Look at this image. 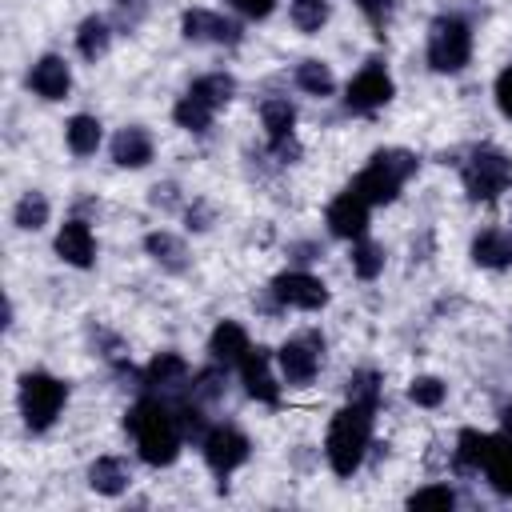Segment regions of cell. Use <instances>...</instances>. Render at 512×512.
I'll use <instances>...</instances> for the list:
<instances>
[{
    "instance_id": "18",
    "label": "cell",
    "mask_w": 512,
    "mask_h": 512,
    "mask_svg": "<svg viewBox=\"0 0 512 512\" xmlns=\"http://www.w3.org/2000/svg\"><path fill=\"white\" fill-rule=\"evenodd\" d=\"M468 256L476 268H488V272L512 268V232L508 228H480L468 244Z\"/></svg>"
},
{
    "instance_id": "24",
    "label": "cell",
    "mask_w": 512,
    "mask_h": 512,
    "mask_svg": "<svg viewBox=\"0 0 512 512\" xmlns=\"http://www.w3.org/2000/svg\"><path fill=\"white\" fill-rule=\"evenodd\" d=\"M144 252H148L164 272H184V268H188V248H184V240H180L176 232H168V228H152V232L144 236Z\"/></svg>"
},
{
    "instance_id": "17",
    "label": "cell",
    "mask_w": 512,
    "mask_h": 512,
    "mask_svg": "<svg viewBox=\"0 0 512 512\" xmlns=\"http://www.w3.org/2000/svg\"><path fill=\"white\" fill-rule=\"evenodd\" d=\"M140 380H144V388L148 392H160V396H172L176 388H188V380H192V368H188V360L180 356V352H156L148 364H144V372H140Z\"/></svg>"
},
{
    "instance_id": "26",
    "label": "cell",
    "mask_w": 512,
    "mask_h": 512,
    "mask_svg": "<svg viewBox=\"0 0 512 512\" xmlns=\"http://www.w3.org/2000/svg\"><path fill=\"white\" fill-rule=\"evenodd\" d=\"M488 444H492L488 432H480V428H464V432L456 436V448H452V464H456V472H464V476L484 472Z\"/></svg>"
},
{
    "instance_id": "31",
    "label": "cell",
    "mask_w": 512,
    "mask_h": 512,
    "mask_svg": "<svg viewBox=\"0 0 512 512\" xmlns=\"http://www.w3.org/2000/svg\"><path fill=\"white\" fill-rule=\"evenodd\" d=\"M332 16V0H288V20L296 32L316 36Z\"/></svg>"
},
{
    "instance_id": "20",
    "label": "cell",
    "mask_w": 512,
    "mask_h": 512,
    "mask_svg": "<svg viewBox=\"0 0 512 512\" xmlns=\"http://www.w3.org/2000/svg\"><path fill=\"white\" fill-rule=\"evenodd\" d=\"M100 144H104V124H100V116L76 112V116L64 120V148H68L72 156H80V160H84V156H96Z\"/></svg>"
},
{
    "instance_id": "40",
    "label": "cell",
    "mask_w": 512,
    "mask_h": 512,
    "mask_svg": "<svg viewBox=\"0 0 512 512\" xmlns=\"http://www.w3.org/2000/svg\"><path fill=\"white\" fill-rule=\"evenodd\" d=\"M500 424H504V436H512V408H504V416H500Z\"/></svg>"
},
{
    "instance_id": "19",
    "label": "cell",
    "mask_w": 512,
    "mask_h": 512,
    "mask_svg": "<svg viewBox=\"0 0 512 512\" xmlns=\"http://www.w3.org/2000/svg\"><path fill=\"white\" fill-rule=\"evenodd\" d=\"M248 348H252V336H248V328L240 320H220L212 328V336H208V356L216 364H228V368H236L248 356Z\"/></svg>"
},
{
    "instance_id": "2",
    "label": "cell",
    "mask_w": 512,
    "mask_h": 512,
    "mask_svg": "<svg viewBox=\"0 0 512 512\" xmlns=\"http://www.w3.org/2000/svg\"><path fill=\"white\" fill-rule=\"evenodd\" d=\"M372 420H376V408L372 404H356L348 400L332 420H328V432H324V460L336 476H352L368 448H372Z\"/></svg>"
},
{
    "instance_id": "35",
    "label": "cell",
    "mask_w": 512,
    "mask_h": 512,
    "mask_svg": "<svg viewBox=\"0 0 512 512\" xmlns=\"http://www.w3.org/2000/svg\"><path fill=\"white\" fill-rule=\"evenodd\" d=\"M452 504H456V492L448 484H428L408 496V508H452Z\"/></svg>"
},
{
    "instance_id": "1",
    "label": "cell",
    "mask_w": 512,
    "mask_h": 512,
    "mask_svg": "<svg viewBox=\"0 0 512 512\" xmlns=\"http://www.w3.org/2000/svg\"><path fill=\"white\" fill-rule=\"evenodd\" d=\"M124 428L132 432V444H136V456L152 468H168L176 456H180V444H184V424H180V412L168 396L160 392H144L128 416H124Z\"/></svg>"
},
{
    "instance_id": "15",
    "label": "cell",
    "mask_w": 512,
    "mask_h": 512,
    "mask_svg": "<svg viewBox=\"0 0 512 512\" xmlns=\"http://www.w3.org/2000/svg\"><path fill=\"white\" fill-rule=\"evenodd\" d=\"M108 156H112L116 168L140 172V168L152 164V156H156V140H152V132H148L144 124H124V128L112 132V140H108Z\"/></svg>"
},
{
    "instance_id": "32",
    "label": "cell",
    "mask_w": 512,
    "mask_h": 512,
    "mask_svg": "<svg viewBox=\"0 0 512 512\" xmlns=\"http://www.w3.org/2000/svg\"><path fill=\"white\" fill-rule=\"evenodd\" d=\"M348 264H352V272H356L360 280H376V276L384 272V264H388V256H384V248H380L376 240H368V236H360V240H352V252H348Z\"/></svg>"
},
{
    "instance_id": "13",
    "label": "cell",
    "mask_w": 512,
    "mask_h": 512,
    "mask_svg": "<svg viewBox=\"0 0 512 512\" xmlns=\"http://www.w3.org/2000/svg\"><path fill=\"white\" fill-rule=\"evenodd\" d=\"M180 32L192 44H224V48L240 44V24L224 12H212V8H188L180 16Z\"/></svg>"
},
{
    "instance_id": "30",
    "label": "cell",
    "mask_w": 512,
    "mask_h": 512,
    "mask_svg": "<svg viewBox=\"0 0 512 512\" xmlns=\"http://www.w3.org/2000/svg\"><path fill=\"white\" fill-rule=\"evenodd\" d=\"M188 92L200 96L204 104H212V108L220 112L224 104H232V96H236V80H232L228 72H204V76H196V80L188 84Z\"/></svg>"
},
{
    "instance_id": "27",
    "label": "cell",
    "mask_w": 512,
    "mask_h": 512,
    "mask_svg": "<svg viewBox=\"0 0 512 512\" xmlns=\"http://www.w3.org/2000/svg\"><path fill=\"white\" fill-rule=\"evenodd\" d=\"M292 80H296V88H300L304 96H312V100H328V96L336 92V72H332V64H324V60H316V56L300 60L296 72H292Z\"/></svg>"
},
{
    "instance_id": "37",
    "label": "cell",
    "mask_w": 512,
    "mask_h": 512,
    "mask_svg": "<svg viewBox=\"0 0 512 512\" xmlns=\"http://www.w3.org/2000/svg\"><path fill=\"white\" fill-rule=\"evenodd\" d=\"M492 96H496L500 116H504V120H512V64H508V68H500V76H496V84H492Z\"/></svg>"
},
{
    "instance_id": "16",
    "label": "cell",
    "mask_w": 512,
    "mask_h": 512,
    "mask_svg": "<svg viewBox=\"0 0 512 512\" xmlns=\"http://www.w3.org/2000/svg\"><path fill=\"white\" fill-rule=\"evenodd\" d=\"M272 364H276V356H268V348H248V356L236 364L244 392L260 404H280V384H276Z\"/></svg>"
},
{
    "instance_id": "28",
    "label": "cell",
    "mask_w": 512,
    "mask_h": 512,
    "mask_svg": "<svg viewBox=\"0 0 512 512\" xmlns=\"http://www.w3.org/2000/svg\"><path fill=\"white\" fill-rule=\"evenodd\" d=\"M484 476H488V484L500 492V496H508L512 500V436H492V444H488V460H484Z\"/></svg>"
},
{
    "instance_id": "7",
    "label": "cell",
    "mask_w": 512,
    "mask_h": 512,
    "mask_svg": "<svg viewBox=\"0 0 512 512\" xmlns=\"http://www.w3.org/2000/svg\"><path fill=\"white\" fill-rule=\"evenodd\" d=\"M392 96H396V84H392V72H388L380 60L360 64V68L352 72V80L344 84V108L356 112V116L380 112Z\"/></svg>"
},
{
    "instance_id": "9",
    "label": "cell",
    "mask_w": 512,
    "mask_h": 512,
    "mask_svg": "<svg viewBox=\"0 0 512 512\" xmlns=\"http://www.w3.org/2000/svg\"><path fill=\"white\" fill-rule=\"evenodd\" d=\"M320 348H324V340H316L312 332L284 340V344L272 352L280 380H284L288 388H308V384L316 380V372H320Z\"/></svg>"
},
{
    "instance_id": "22",
    "label": "cell",
    "mask_w": 512,
    "mask_h": 512,
    "mask_svg": "<svg viewBox=\"0 0 512 512\" xmlns=\"http://www.w3.org/2000/svg\"><path fill=\"white\" fill-rule=\"evenodd\" d=\"M128 484H132L128 460H120V456H96V460L88 464V488H92V492H100V496H120Z\"/></svg>"
},
{
    "instance_id": "34",
    "label": "cell",
    "mask_w": 512,
    "mask_h": 512,
    "mask_svg": "<svg viewBox=\"0 0 512 512\" xmlns=\"http://www.w3.org/2000/svg\"><path fill=\"white\" fill-rule=\"evenodd\" d=\"M380 392H384V384H380V372H372V368H356V372L348 376V400L380 408Z\"/></svg>"
},
{
    "instance_id": "23",
    "label": "cell",
    "mask_w": 512,
    "mask_h": 512,
    "mask_svg": "<svg viewBox=\"0 0 512 512\" xmlns=\"http://www.w3.org/2000/svg\"><path fill=\"white\" fill-rule=\"evenodd\" d=\"M260 128L268 136V144H280V140H292L296 136V104L288 96H268L260 104Z\"/></svg>"
},
{
    "instance_id": "39",
    "label": "cell",
    "mask_w": 512,
    "mask_h": 512,
    "mask_svg": "<svg viewBox=\"0 0 512 512\" xmlns=\"http://www.w3.org/2000/svg\"><path fill=\"white\" fill-rule=\"evenodd\" d=\"M208 220H212V216H208V208H204V204H192V208H188V228L204 232V228H208Z\"/></svg>"
},
{
    "instance_id": "11",
    "label": "cell",
    "mask_w": 512,
    "mask_h": 512,
    "mask_svg": "<svg viewBox=\"0 0 512 512\" xmlns=\"http://www.w3.org/2000/svg\"><path fill=\"white\" fill-rule=\"evenodd\" d=\"M368 220H372V204L360 196V192H352V188H344V192H336L332 200H328V208H324V224H328V232L336 236V240H360V236H368Z\"/></svg>"
},
{
    "instance_id": "5",
    "label": "cell",
    "mask_w": 512,
    "mask_h": 512,
    "mask_svg": "<svg viewBox=\"0 0 512 512\" xmlns=\"http://www.w3.org/2000/svg\"><path fill=\"white\" fill-rule=\"evenodd\" d=\"M424 60L432 72L440 76H456L468 68L472 60V24L456 12H444L428 24V40H424Z\"/></svg>"
},
{
    "instance_id": "10",
    "label": "cell",
    "mask_w": 512,
    "mask_h": 512,
    "mask_svg": "<svg viewBox=\"0 0 512 512\" xmlns=\"http://www.w3.org/2000/svg\"><path fill=\"white\" fill-rule=\"evenodd\" d=\"M248 452H252V444H248V436H244L236 424H212V428L200 436V456H204V464H208L216 476L236 472V468L248 460Z\"/></svg>"
},
{
    "instance_id": "8",
    "label": "cell",
    "mask_w": 512,
    "mask_h": 512,
    "mask_svg": "<svg viewBox=\"0 0 512 512\" xmlns=\"http://www.w3.org/2000/svg\"><path fill=\"white\" fill-rule=\"evenodd\" d=\"M268 292H272V300H276L280 308H296V312H320V308L332 300L328 284H324L320 276L304 272V268L280 272V276L268 284Z\"/></svg>"
},
{
    "instance_id": "38",
    "label": "cell",
    "mask_w": 512,
    "mask_h": 512,
    "mask_svg": "<svg viewBox=\"0 0 512 512\" xmlns=\"http://www.w3.org/2000/svg\"><path fill=\"white\" fill-rule=\"evenodd\" d=\"M240 16H248V20H264V16H272V8H276V0H228Z\"/></svg>"
},
{
    "instance_id": "29",
    "label": "cell",
    "mask_w": 512,
    "mask_h": 512,
    "mask_svg": "<svg viewBox=\"0 0 512 512\" xmlns=\"http://www.w3.org/2000/svg\"><path fill=\"white\" fill-rule=\"evenodd\" d=\"M172 120H176V128H184V132L200 136V132H208V128H212V120H216V108H212V104H204L200 96L184 92V96L172 104Z\"/></svg>"
},
{
    "instance_id": "36",
    "label": "cell",
    "mask_w": 512,
    "mask_h": 512,
    "mask_svg": "<svg viewBox=\"0 0 512 512\" xmlns=\"http://www.w3.org/2000/svg\"><path fill=\"white\" fill-rule=\"evenodd\" d=\"M352 4H356V12H360L372 28H384V24L392 20V8H396L392 0H352Z\"/></svg>"
},
{
    "instance_id": "21",
    "label": "cell",
    "mask_w": 512,
    "mask_h": 512,
    "mask_svg": "<svg viewBox=\"0 0 512 512\" xmlns=\"http://www.w3.org/2000/svg\"><path fill=\"white\" fill-rule=\"evenodd\" d=\"M72 44H76V56L80 60H88V64H96V60H104L108 56V48H112V24L104 20V16H84L80 24H76V36H72Z\"/></svg>"
},
{
    "instance_id": "25",
    "label": "cell",
    "mask_w": 512,
    "mask_h": 512,
    "mask_svg": "<svg viewBox=\"0 0 512 512\" xmlns=\"http://www.w3.org/2000/svg\"><path fill=\"white\" fill-rule=\"evenodd\" d=\"M48 220H52V200L40 188H24L12 204V224L20 232H40V228H48Z\"/></svg>"
},
{
    "instance_id": "4",
    "label": "cell",
    "mask_w": 512,
    "mask_h": 512,
    "mask_svg": "<svg viewBox=\"0 0 512 512\" xmlns=\"http://www.w3.org/2000/svg\"><path fill=\"white\" fill-rule=\"evenodd\" d=\"M64 404H68V384L60 376L40 372V368H32V372L20 376V384H16V408H20V420L32 432H48L60 420Z\"/></svg>"
},
{
    "instance_id": "3",
    "label": "cell",
    "mask_w": 512,
    "mask_h": 512,
    "mask_svg": "<svg viewBox=\"0 0 512 512\" xmlns=\"http://www.w3.org/2000/svg\"><path fill=\"white\" fill-rule=\"evenodd\" d=\"M420 168V160L408 152V148H380V152H372V160L352 176V192H360L372 208L376 204H392L396 196H400V188H404V180L412 176Z\"/></svg>"
},
{
    "instance_id": "14",
    "label": "cell",
    "mask_w": 512,
    "mask_h": 512,
    "mask_svg": "<svg viewBox=\"0 0 512 512\" xmlns=\"http://www.w3.org/2000/svg\"><path fill=\"white\" fill-rule=\"evenodd\" d=\"M52 252L68 268H92L96 264V232H92V224L80 220V216L64 220L56 228V236H52Z\"/></svg>"
},
{
    "instance_id": "6",
    "label": "cell",
    "mask_w": 512,
    "mask_h": 512,
    "mask_svg": "<svg viewBox=\"0 0 512 512\" xmlns=\"http://www.w3.org/2000/svg\"><path fill=\"white\" fill-rule=\"evenodd\" d=\"M460 180H464L468 200H496L500 192L512 188V156L492 148V144L472 148L464 168H460Z\"/></svg>"
},
{
    "instance_id": "12",
    "label": "cell",
    "mask_w": 512,
    "mask_h": 512,
    "mask_svg": "<svg viewBox=\"0 0 512 512\" xmlns=\"http://www.w3.org/2000/svg\"><path fill=\"white\" fill-rule=\"evenodd\" d=\"M24 84H28V92L40 96L44 104H60V100H68V92H72V64H68L64 56H56V52H44V56H36V60L28 64Z\"/></svg>"
},
{
    "instance_id": "33",
    "label": "cell",
    "mask_w": 512,
    "mask_h": 512,
    "mask_svg": "<svg viewBox=\"0 0 512 512\" xmlns=\"http://www.w3.org/2000/svg\"><path fill=\"white\" fill-rule=\"evenodd\" d=\"M408 400L416 404V408H440L444 400H448V384L440 380V376H412L408 380Z\"/></svg>"
}]
</instances>
